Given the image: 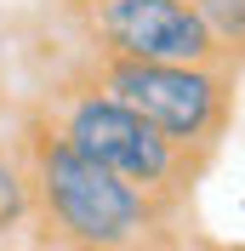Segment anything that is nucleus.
Wrapping results in <instances>:
<instances>
[{
  "mask_svg": "<svg viewBox=\"0 0 245 251\" xmlns=\"http://www.w3.org/2000/svg\"><path fill=\"white\" fill-rule=\"evenodd\" d=\"M23 172H29L40 223L69 251H137L160 217L148 194H137L97 160L69 149L40 114L29 120V137H23Z\"/></svg>",
  "mask_w": 245,
  "mask_h": 251,
  "instance_id": "obj_1",
  "label": "nucleus"
},
{
  "mask_svg": "<svg viewBox=\"0 0 245 251\" xmlns=\"http://www.w3.org/2000/svg\"><path fill=\"white\" fill-rule=\"evenodd\" d=\"M40 120L57 131L69 149H80L86 160H97L103 172H114L120 183H131L137 194H148L154 205L177 194L194 172V154H183L177 143H166L154 126H143L131 109H120L114 97H103L86 80V86H69L63 103Z\"/></svg>",
  "mask_w": 245,
  "mask_h": 251,
  "instance_id": "obj_2",
  "label": "nucleus"
},
{
  "mask_svg": "<svg viewBox=\"0 0 245 251\" xmlns=\"http://www.w3.org/2000/svg\"><path fill=\"white\" fill-rule=\"evenodd\" d=\"M92 34L103 57H125V63L217 69V57H222L205 17L194 12V0H97Z\"/></svg>",
  "mask_w": 245,
  "mask_h": 251,
  "instance_id": "obj_4",
  "label": "nucleus"
},
{
  "mask_svg": "<svg viewBox=\"0 0 245 251\" xmlns=\"http://www.w3.org/2000/svg\"><path fill=\"white\" fill-rule=\"evenodd\" d=\"M92 86L131 109L143 126H154L183 154L211 149L217 131L228 126V80L222 69H183V63H125L97 57Z\"/></svg>",
  "mask_w": 245,
  "mask_h": 251,
  "instance_id": "obj_3",
  "label": "nucleus"
},
{
  "mask_svg": "<svg viewBox=\"0 0 245 251\" xmlns=\"http://www.w3.org/2000/svg\"><path fill=\"white\" fill-rule=\"evenodd\" d=\"M34 211V194H29V172H23V160H12L0 149V234L17 228V223Z\"/></svg>",
  "mask_w": 245,
  "mask_h": 251,
  "instance_id": "obj_5",
  "label": "nucleus"
},
{
  "mask_svg": "<svg viewBox=\"0 0 245 251\" xmlns=\"http://www.w3.org/2000/svg\"><path fill=\"white\" fill-rule=\"evenodd\" d=\"M194 12L205 17L217 46H245V0H194Z\"/></svg>",
  "mask_w": 245,
  "mask_h": 251,
  "instance_id": "obj_6",
  "label": "nucleus"
}]
</instances>
